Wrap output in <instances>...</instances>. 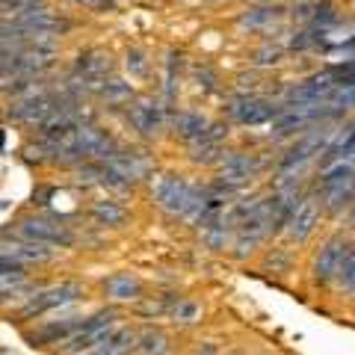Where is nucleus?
I'll use <instances>...</instances> for the list:
<instances>
[{"mask_svg": "<svg viewBox=\"0 0 355 355\" xmlns=\"http://www.w3.org/2000/svg\"><path fill=\"white\" fill-rule=\"evenodd\" d=\"M116 320H119V314H116L113 308L98 311L95 317L83 320V326L77 329L69 340H65V355H83V352H89L92 347H98V343H101L107 335H113Z\"/></svg>", "mask_w": 355, "mask_h": 355, "instance_id": "obj_1", "label": "nucleus"}, {"mask_svg": "<svg viewBox=\"0 0 355 355\" xmlns=\"http://www.w3.org/2000/svg\"><path fill=\"white\" fill-rule=\"evenodd\" d=\"M18 234L24 240H33V243H42V246H71L74 243V234L65 231L57 222H48V219H21L18 225Z\"/></svg>", "mask_w": 355, "mask_h": 355, "instance_id": "obj_2", "label": "nucleus"}, {"mask_svg": "<svg viewBox=\"0 0 355 355\" xmlns=\"http://www.w3.org/2000/svg\"><path fill=\"white\" fill-rule=\"evenodd\" d=\"M228 113L234 116L240 125H263L270 119H279L284 113V107H275L270 101H261V98H234L228 104Z\"/></svg>", "mask_w": 355, "mask_h": 355, "instance_id": "obj_3", "label": "nucleus"}, {"mask_svg": "<svg viewBox=\"0 0 355 355\" xmlns=\"http://www.w3.org/2000/svg\"><path fill=\"white\" fill-rule=\"evenodd\" d=\"M128 119L142 137H154L166 125V107L160 101H154V98H139V101H133L128 107Z\"/></svg>", "mask_w": 355, "mask_h": 355, "instance_id": "obj_4", "label": "nucleus"}, {"mask_svg": "<svg viewBox=\"0 0 355 355\" xmlns=\"http://www.w3.org/2000/svg\"><path fill=\"white\" fill-rule=\"evenodd\" d=\"M104 163L110 166V169H116L128 184H137L151 172V160L142 151H119L116 148Z\"/></svg>", "mask_w": 355, "mask_h": 355, "instance_id": "obj_5", "label": "nucleus"}, {"mask_svg": "<svg viewBox=\"0 0 355 355\" xmlns=\"http://www.w3.org/2000/svg\"><path fill=\"white\" fill-rule=\"evenodd\" d=\"M80 296V287L77 284H60V287H51V291H42L30 299V305L24 308V317H39L44 311H53V308H62L74 302Z\"/></svg>", "mask_w": 355, "mask_h": 355, "instance_id": "obj_6", "label": "nucleus"}, {"mask_svg": "<svg viewBox=\"0 0 355 355\" xmlns=\"http://www.w3.org/2000/svg\"><path fill=\"white\" fill-rule=\"evenodd\" d=\"M320 219V210H317V202L314 198H299V202H293L291 214H287V234H291L293 240H308V234L314 231Z\"/></svg>", "mask_w": 355, "mask_h": 355, "instance_id": "obj_7", "label": "nucleus"}, {"mask_svg": "<svg viewBox=\"0 0 355 355\" xmlns=\"http://www.w3.org/2000/svg\"><path fill=\"white\" fill-rule=\"evenodd\" d=\"M0 258L9 261V263H18V266H24V263H42V261H48L51 258V252L48 249H42V243H0Z\"/></svg>", "mask_w": 355, "mask_h": 355, "instance_id": "obj_8", "label": "nucleus"}, {"mask_svg": "<svg viewBox=\"0 0 355 355\" xmlns=\"http://www.w3.org/2000/svg\"><path fill=\"white\" fill-rule=\"evenodd\" d=\"M74 71L86 77V80H92L98 86V92H101V86L107 83V74H110V57H104V53H98V51H86L77 57Z\"/></svg>", "mask_w": 355, "mask_h": 355, "instance_id": "obj_9", "label": "nucleus"}, {"mask_svg": "<svg viewBox=\"0 0 355 355\" xmlns=\"http://www.w3.org/2000/svg\"><path fill=\"white\" fill-rule=\"evenodd\" d=\"M347 246L343 243H329L326 249H320L317 254V263H314V275L317 282H329L335 279V275H340V266H343V258H347Z\"/></svg>", "mask_w": 355, "mask_h": 355, "instance_id": "obj_10", "label": "nucleus"}, {"mask_svg": "<svg viewBox=\"0 0 355 355\" xmlns=\"http://www.w3.org/2000/svg\"><path fill=\"white\" fill-rule=\"evenodd\" d=\"M258 172V160L246 157V154H228L222 157V181L225 184H243Z\"/></svg>", "mask_w": 355, "mask_h": 355, "instance_id": "obj_11", "label": "nucleus"}, {"mask_svg": "<svg viewBox=\"0 0 355 355\" xmlns=\"http://www.w3.org/2000/svg\"><path fill=\"white\" fill-rule=\"evenodd\" d=\"M137 340L139 338L133 335L130 329H113V335H107L101 343H98V347H92V349L83 352V355H128Z\"/></svg>", "mask_w": 355, "mask_h": 355, "instance_id": "obj_12", "label": "nucleus"}, {"mask_svg": "<svg viewBox=\"0 0 355 355\" xmlns=\"http://www.w3.org/2000/svg\"><path fill=\"white\" fill-rule=\"evenodd\" d=\"M284 15V9L279 3H258L246 9V12L240 15V27H249V30H266L270 24H275Z\"/></svg>", "mask_w": 355, "mask_h": 355, "instance_id": "obj_13", "label": "nucleus"}, {"mask_svg": "<svg viewBox=\"0 0 355 355\" xmlns=\"http://www.w3.org/2000/svg\"><path fill=\"white\" fill-rule=\"evenodd\" d=\"M107 293H110V299H116V302H130V299L142 296V284H139V279H133V275L119 272L107 282Z\"/></svg>", "mask_w": 355, "mask_h": 355, "instance_id": "obj_14", "label": "nucleus"}, {"mask_svg": "<svg viewBox=\"0 0 355 355\" xmlns=\"http://www.w3.org/2000/svg\"><path fill=\"white\" fill-rule=\"evenodd\" d=\"M207 128H210V121L202 113H178V119H175L178 137H184L187 142H196Z\"/></svg>", "mask_w": 355, "mask_h": 355, "instance_id": "obj_15", "label": "nucleus"}, {"mask_svg": "<svg viewBox=\"0 0 355 355\" xmlns=\"http://www.w3.org/2000/svg\"><path fill=\"white\" fill-rule=\"evenodd\" d=\"M80 326H83L80 320H62V323H51V326H44L33 340H39V343H57L60 340V343H65Z\"/></svg>", "mask_w": 355, "mask_h": 355, "instance_id": "obj_16", "label": "nucleus"}, {"mask_svg": "<svg viewBox=\"0 0 355 355\" xmlns=\"http://www.w3.org/2000/svg\"><path fill=\"white\" fill-rule=\"evenodd\" d=\"M92 219L98 225H121L125 222V210H121L116 202H95L92 205Z\"/></svg>", "mask_w": 355, "mask_h": 355, "instance_id": "obj_17", "label": "nucleus"}, {"mask_svg": "<svg viewBox=\"0 0 355 355\" xmlns=\"http://www.w3.org/2000/svg\"><path fill=\"white\" fill-rule=\"evenodd\" d=\"M139 352L142 355H166L169 352V340H166L163 331L148 329L146 335H139Z\"/></svg>", "mask_w": 355, "mask_h": 355, "instance_id": "obj_18", "label": "nucleus"}, {"mask_svg": "<svg viewBox=\"0 0 355 355\" xmlns=\"http://www.w3.org/2000/svg\"><path fill=\"white\" fill-rule=\"evenodd\" d=\"M98 95H101L107 104L119 107V104L130 101V86H128V83H121V80H107V83L101 86V92H98Z\"/></svg>", "mask_w": 355, "mask_h": 355, "instance_id": "obj_19", "label": "nucleus"}, {"mask_svg": "<svg viewBox=\"0 0 355 355\" xmlns=\"http://www.w3.org/2000/svg\"><path fill=\"white\" fill-rule=\"evenodd\" d=\"M172 317L178 320V323H196L198 305H196V302H178L175 311H172Z\"/></svg>", "mask_w": 355, "mask_h": 355, "instance_id": "obj_20", "label": "nucleus"}, {"mask_svg": "<svg viewBox=\"0 0 355 355\" xmlns=\"http://www.w3.org/2000/svg\"><path fill=\"white\" fill-rule=\"evenodd\" d=\"M128 69L133 74H146V57H142V51H128Z\"/></svg>", "mask_w": 355, "mask_h": 355, "instance_id": "obj_21", "label": "nucleus"}, {"mask_svg": "<svg viewBox=\"0 0 355 355\" xmlns=\"http://www.w3.org/2000/svg\"><path fill=\"white\" fill-rule=\"evenodd\" d=\"M74 3H80L86 9H113L116 0H74Z\"/></svg>", "mask_w": 355, "mask_h": 355, "instance_id": "obj_22", "label": "nucleus"}, {"mask_svg": "<svg viewBox=\"0 0 355 355\" xmlns=\"http://www.w3.org/2000/svg\"><path fill=\"white\" fill-rule=\"evenodd\" d=\"M0 148H3V130H0Z\"/></svg>", "mask_w": 355, "mask_h": 355, "instance_id": "obj_23", "label": "nucleus"}, {"mask_svg": "<svg viewBox=\"0 0 355 355\" xmlns=\"http://www.w3.org/2000/svg\"><path fill=\"white\" fill-rule=\"evenodd\" d=\"M3 207H9V205H6V202H0V210H3Z\"/></svg>", "mask_w": 355, "mask_h": 355, "instance_id": "obj_24", "label": "nucleus"}]
</instances>
